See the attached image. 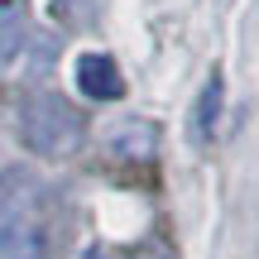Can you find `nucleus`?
Masks as SVG:
<instances>
[{
  "label": "nucleus",
  "mask_w": 259,
  "mask_h": 259,
  "mask_svg": "<svg viewBox=\"0 0 259 259\" xmlns=\"http://www.w3.org/2000/svg\"><path fill=\"white\" fill-rule=\"evenodd\" d=\"M87 139V115L63 92H29L19 101V144L38 158H72Z\"/></svg>",
  "instance_id": "nucleus-1"
},
{
  "label": "nucleus",
  "mask_w": 259,
  "mask_h": 259,
  "mask_svg": "<svg viewBox=\"0 0 259 259\" xmlns=\"http://www.w3.org/2000/svg\"><path fill=\"white\" fill-rule=\"evenodd\" d=\"M0 254L5 259H53L58 254V226L48 216V202H38L24 216L0 221Z\"/></svg>",
  "instance_id": "nucleus-2"
},
{
  "label": "nucleus",
  "mask_w": 259,
  "mask_h": 259,
  "mask_svg": "<svg viewBox=\"0 0 259 259\" xmlns=\"http://www.w3.org/2000/svg\"><path fill=\"white\" fill-rule=\"evenodd\" d=\"M77 87L92 101H120L125 96V72L115 67L111 53H82L77 58Z\"/></svg>",
  "instance_id": "nucleus-3"
},
{
  "label": "nucleus",
  "mask_w": 259,
  "mask_h": 259,
  "mask_svg": "<svg viewBox=\"0 0 259 259\" xmlns=\"http://www.w3.org/2000/svg\"><path fill=\"white\" fill-rule=\"evenodd\" d=\"M38 202H48V187L38 183L29 168H5V173H0V221L34 211Z\"/></svg>",
  "instance_id": "nucleus-4"
},
{
  "label": "nucleus",
  "mask_w": 259,
  "mask_h": 259,
  "mask_svg": "<svg viewBox=\"0 0 259 259\" xmlns=\"http://www.w3.org/2000/svg\"><path fill=\"white\" fill-rule=\"evenodd\" d=\"M24 34H29V5L24 0H0V63L24 48Z\"/></svg>",
  "instance_id": "nucleus-5"
},
{
  "label": "nucleus",
  "mask_w": 259,
  "mask_h": 259,
  "mask_svg": "<svg viewBox=\"0 0 259 259\" xmlns=\"http://www.w3.org/2000/svg\"><path fill=\"white\" fill-rule=\"evenodd\" d=\"M216 115H221V72H211V82H206V87H202V96H197V111H192V130H197V139H211Z\"/></svg>",
  "instance_id": "nucleus-6"
},
{
  "label": "nucleus",
  "mask_w": 259,
  "mask_h": 259,
  "mask_svg": "<svg viewBox=\"0 0 259 259\" xmlns=\"http://www.w3.org/2000/svg\"><path fill=\"white\" fill-rule=\"evenodd\" d=\"M154 144H158V135H154V125H130L125 135H115V149L120 154H154Z\"/></svg>",
  "instance_id": "nucleus-7"
},
{
  "label": "nucleus",
  "mask_w": 259,
  "mask_h": 259,
  "mask_svg": "<svg viewBox=\"0 0 259 259\" xmlns=\"http://www.w3.org/2000/svg\"><path fill=\"white\" fill-rule=\"evenodd\" d=\"M135 259H173V254H168L163 245H139V250H135Z\"/></svg>",
  "instance_id": "nucleus-8"
},
{
  "label": "nucleus",
  "mask_w": 259,
  "mask_h": 259,
  "mask_svg": "<svg viewBox=\"0 0 259 259\" xmlns=\"http://www.w3.org/2000/svg\"><path fill=\"white\" fill-rule=\"evenodd\" d=\"M87 259H111V254H106V250H92V254H87Z\"/></svg>",
  "instance_id": "nucleus-9"
}]
</instances>
